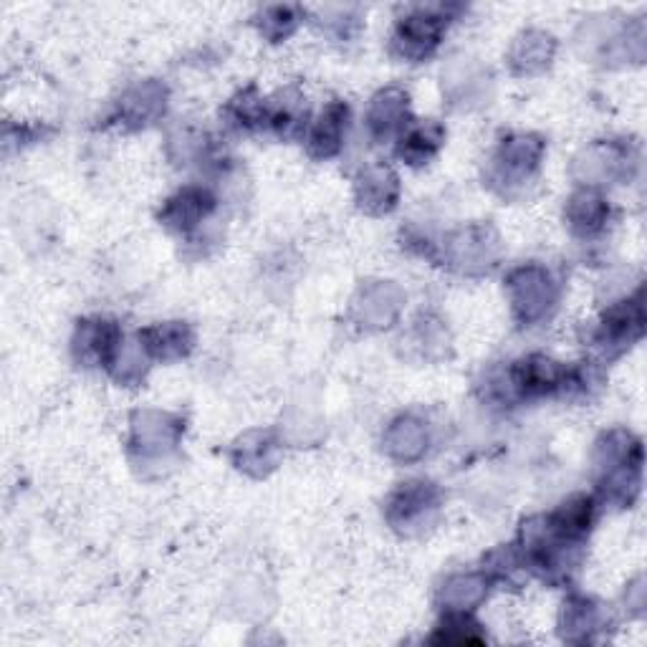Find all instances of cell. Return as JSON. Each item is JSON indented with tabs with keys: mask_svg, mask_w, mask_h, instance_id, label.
<instances>
[{
	"mask_svg": "<svg viewBox=\"0 0 647 647\" xmlns=\"http://www.w3.org/2000/svg\"><path fill=\"white\" fill-rule=\"evenodd\" d=\"M440 31H443V23H440V18L425 16L423 13V16L407 18V21L402 23L397 41L405 43L407 56H423L433 49L435 43H438Z\"/></svg>",
	"mask_w": 647,
	"mask_h": 647,
	"instance_id": "6da1fadb",
	"label": "cell"
},
{
	"mask_svg": "<svg viewBox=\"0 0 647 647\" xmlns=\"http://www.w3.org/2000/svg\"><path fill=\"white\" fill-rule=\"evenodd\" d=\"M210 208H213V198L208 193H203V190H185L175 200H170V205H167V220H172L177 228L188 230L200 218H205Z\"/></svg>",
	"mask_w": 647,
	"mask_h": 647,
	"instance_id": "7a4b0ae2",
	"label": "cell"
},
{
	"mask_svg": "<svg viewBox=\"0 0 647 647\" xmlns=\"http://www.w3.org/2000/svg\"><path fill=\"white\" fill-rule=\"evenodd\" d=\"M344 124H347V107H342V104L329 107L327 114L319 119V124H316L314 129V137H311V145L319 150L321 157H329L339 150Z\"/></svg>",
	"mask_w": 647,
	"mask_h": 647,
	"instance_id": "3957f363",
	"label": "cell"
},
{
	"mask_svg": "<svg viewBox=\"0 0 647 647\" xmlns=\"http://www.w3.org/2000/svg\"><path fill=\"white\" fill-rule=\"evenodd\" d=\"M440 140H443V132H440L438 127L415 129V132H410L405 137V145H402L400 155L412 162H425L435 150H438Z\"/></svg>",
	"mask_w": 647,
	"mask_h": 647,
	"instance_id": "277c9868",
	"label": "cell"
}]
</instances>
